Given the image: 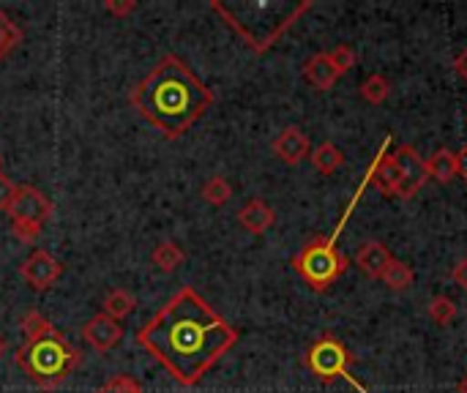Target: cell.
Masks as SVG:
<instances>
[{
  "label": "cell",
  "instance_id": "cell-1",
  "mask_svg": "<svg viewBox=\"0 0 467 393\" xmlns=\"http://www.w3.org/2000/svg\"><path fill=\"white\" fill-rule=\"evenodd\" d=\"M235 342L238 331L194 287H181L137 331V345L181 386H197Z\"/></svg>",
  "mask_w": 467,
  "mask_h": 393
},
{
  "label": "cell",
  "instance_id": "cell-2",
  "mask_svg": "<svg viewBox=\"0 0 467 393\" xmlns=\"http://www.w3.org/2000/svg\"><path fill=\"white\" fill-rule=\"evenodd\" d=\"M137 112L167 140L186 134L211 107V88L178 55H164L129 93Z\"/></svg>",
  "mask_w": 467,
  "mask_h": 393
},
{
  "label": "cell",
  "instance_id": "cell-3",
  "mask_svg": "<svg viewBox=\"0 0 467 393\" xmlns=\"http://www.w3.org/2000/svg\"><path fill=\"white\" fill-rule=\"evenodd\" d=\"M315 3L298 0V3H219L211 0V11H216L244 41L252 52L263 55L268 52Z\"/></svg>",
  "mask_w": 467,
  "mask_h": 393
},
{
  "label": "cell",
  "instance_id": "cell-4",
  "mask_svg": "<svg viewBox=\"0 0 467 393\" xmlns=\"http://www.w3.org/2000/svg\"><path fill=\"white\" fill-rule=\"evenodd\" d=\"M14 361L30 383H36L44 391H52L77 372L82 356L60 331H55L36 342H25L16 350Z\"/></svg>",
  "mask_w": 467,
  "mask_h": 393
},
{
  "label": "cell",
  "instance_id": "cell-5",
  "mask_svg": "<svg viewBox=\"0 0 467 393\" xmlns=\"http://www.w3.org/2000/svg\"><path fill=\"white\" fill-rule=\"evenodd\" d=\"M367 183H369V181H364V183L358 186V191H356L353 202L348 205V211H345V216H342L337 233H334L331 238H312V241L293 257L296 274H298L312 290H317V293H326V290L350 268V260L337 249V235L342 233L345 222L350 219V213H353V208H356V200L361 197V191L367 189Z\"/></svg>",
  "mask_w": 467,
  "mask_h": 393
},
{
  "label": "cell",
  "instance_id": "cell-6",
  "mask_svg": "<svg viewBox=\"0 0 467 393\" xmlns=\"http://www.w3.org/2000/svg\"><path fill=\"white\" fill-rule=\"evenodd\" d=\"M306 369L323 380V383H334V380H348L356 391L367 393V388L353 377V353L334 336V334H323L304 356Z\"/></svg>",
  "mask_w": 467,
  "mask_h": 393
},
{
  "label": "cell",
  "instance_id": "cell-7",
  "mask_svg": "<svg viewBox=\"0 0 467 393\" xmlns=\"http://www.w3.org/2000/svg\"><path fill=\"white\" fill-rule=\"evenodd\" d=\"M5 213L11 216V233L22 243H33L41 235V230L52 213V202L36 186H16L14 200Z\"/></svg>",
  "mask_w": 467,
  "mask_h": 393
},
{
  "label": "cell",
  "instance_id": "cell-8",
  "mask_svg": "<svg viewBox=\"0 0 467 393\" xmlns=\"http://www.w3.org/2000/svg\"><path fill=\"white\" fill-rule=\"evenodd\" d=\"M394 164H397V170H400V178H402V183H400V200H410V197H416L424 186H427V181H430V170H427V161L421 159V153L413 148V145H400L394 153Z\"/></svg>",
  "mask_w": 467,
  "mask_h": 393
},
{
  "label": "cell",
  "instance_id": "cell-9",
  "mask_svg": "<svg viewBox=\"0 0 467 393\" xmlns=\"http://www.w3.org/2000/svg\"><path fill=\"white\" fill-rule=\"evenodd\" d=\"M60 274H63V265H60L49 252H44V249H36V252L19 265V276H22L36 293L49 290V287L60 279Z\"/></svg>",
  "mask_w": 467,
  "mask_h": 393
},
{
  "label": "cell",
  "instance_id": "cell-10",
  "mask_svg": "<svg viewBox=\"0 0 467 393\" xmlns=\"http://www.w3.org/2000/svg\"><path fill=\"white\" fill-rule=\"evenodd\" d=\"M82 339L88 347H93L96 353H109L120 339H123V326L112 317H107L104 312L90 317L85 326H82Z\"/></svg>",
  "mask_w": 467,
  "mask_h": 393
},
{
  "label": "cell",
  "instance_id": "cell-11",
  "mask_svg": "<svg viewBox=\"0 0 467 393\" xmlns=\"http://www.w3.org/2000/svg\"><path fill=\"white\" fill-rule=\"evenodd\" d=\"M271 150L276 153V159H282L285 164L296 167L301 164L309 153H312V145H309V137L304 129L298 126H287L276 134V140L271 142Z\"/></svg>",
  "mask_w": 467,
  "mask_h": 393
},
{
  "label": "cell",
  "instance_id": "cell-12",
  "mask_svg": "<svg viewBox=\"0 0 467 393\" xmlns=\"http://www.w3.org/2000/svg\"><path fill=\"white\" fill-rule=\"evenodd\" d=\"M389 142H391V140H386L383 148H380V153L375 156V161H372V167H369V172H367V181H369L380 194L397 197V194H400L402 178H400V170H397V164H394V156L386 150Z\"/></svg>",
  "mask_w": 467,
  "mask_h": 393
},
{
  "label": "cell",
  "instance_id": "cell-13",
  "mask_svg": "<svg viewBox=\"0 0 467 393\" xmlns=\"http://www.w3.org/2000/svg\"><path fill=\"white\" fill-rule=\"evenodd\" d=\"M391 252H389V246L383 243V241H367L358 252H356V257H353V263H356V268L364 274V276H369V279H383V274H386V268L391 265Z\"/></svg>",
  "mask_w": 467,
  "mask_h": 393
},
{
  "label": "cell",
  "instance_id": "cell-14",
  "mask_svg": "<svg viewBox=\"0 0 467 393\" xmlns=\"http://www.w3.org/2000/svg\"><path fill=\"white\" fill-rule=\"evenodd\" d=\"M238 224H241L246 233H252V235H263V233H268V230L276 224V211H274L265 200L252 197V200L238 211Z\"/></svg>",
  "mask_w": 467,
  "mask_h": 393
},
{
  "label": "cell",
  "instance_id": "cell-15",
  "mask_svg": "<svg viewBox=\"0 0 467 393\" xmlns=\"http://www.w3.org/2000/svg\"><path fill=\"white\" fill-rule=\"evenodd\" d=\"M304 77L315 90H331L339 79V71L334 68L328 52H317L304 63Z\"/></svg>",
  "mask_w": 467,
  "mask_h": 393
},
{
  "label": "cell",
  "instance_id": "cell-16",
  "mask_svg": "<svg viewBox=\"0 0 467 393\" xmlns=\"http://www.w3.org/2000/svg\"><path fill=\"white\" fill-rule=\"evenodd\" d=\"M427 170H430V178L449 186L454 178H457V153L449 150V148H438L430 159H427Z\"/></svg>",
  "mask_w": 467,
  "mask_h": 393
},
{
  "label": "cell",
  "instance_id": "cell-17",
  "mask_svg": "<svg viewBox=\"0 0 467 393\" xmlns=\"http://www.w3.org/2000/svg\"><path fill=\"white\" fill-rule=\"evenodd\" d=\"M312 167L320 172V175H334L342 164H345V153L334 145V142H320L312 153Z\"/></svg>",
  "mask_w": 467,
  "mask_h": 393
},
{
  "label": "cell",
  "instance_id": "cell-18",
  "mask_svg": "<svg viewBox=\"0 0 467 393\" xmlns=\"http://www.w3.org/2000/svg\"><path fill=\"white\" fill-rule=\"evenodd\" d=\"M183 260H186V254H183V249H181L175 241H161V243L150 252V263H153L159 271H164V274L178 271V268L183 265Z\"/></svg>",
  "mask_w": 467,
  "mask_h": 393
},
{
  "label": "cell",
  "instance_id": "cell-19",
  "mask_svg": "<svg viewBox=\"0 0 467 393\" xmlns=\"http://www.w3.org/2000/svg\"><path fill=\"white\" fill-rule=\"evenodd\" d=\"M134 309H137V298L129 290H123V287H115V290H109L104 295V315L112 317V320H118V323L123 317H129Z\"/></svg>",
  "mask_w": 467,
  "mask_h": 393
},
{
  "label": "cell",
  "instance_id": "cell-20",
  "mask_svg": "<svg viewBox=\"0 0 467 393\" xmlns=\"http://www.w3.org/2000/svg\"><path fill=\"white\" fill-rule=\"evenodd\" d=\"M383 284H386L389 290H394V293H405V290H410V287L416 284V274H413V268H410L408 263L391 260V265H389L386 274H383Z\"/></svg>",
  "mask_w": 467,
  "mask_h": 393
},
{
  "label": "cell",
  "instance_id": "cell-21",
  "mask_svg": "<svg viewBox=\"0 0 467 393\" xmlns=\"http://www.w3.org/2000/svg\"><path fill=\"white\" fill-rule=\"evenodd\" d=\"M200 197H202L208 205L222 208V205H227V202H230V197H233V186H230V181H227L224 175H211V178L202 183Z\"/></svg>",
  "mask_w": 467,
  "mask_h": 393
},
{
  "label": "cell",
  "instance_id": "cell-22",
  "mask_svg": "<svg viewBox=\"0 0 467 393\" xmlns=\"http://www.w3.org/2000/svg\"><path fill=\"white\" fill-rule=\"evenodd\" d=\"M389 96H391V82H389V77H383V74H369L367 79H364V85H361V98L367 101V104H383V101H389Z\"/></svg>",
  "mask_w": 467,
  "mask_h": 393
},
{
  "label": "cell",
  "instance_id": "cell-23",
  "mask_svg": "<svg viewBox=\"0 0 467 393\" xmlns=\"http://www.w3.org/2000/svg\"><path fill=\"white\" fill-rule=\"evenodd\" d=\"M19 331H22L25 342H36V339H41V336L55 334L57 328H55L41 312H27V315L22 317V323H19Z\"/></svg>",
  "mask_w": 467,
  "mask_h": 393
},
{
  "label": "cell",
  "instance_id": "cell-24",
  "mask_svg": "<svg viewBox=\"0 0 467 393\" xmlns=\"http://www.w3.org/2000/svg\"><path fill=\"white\" fill-rule=\"evenodd\" d=\"M22 44V27L0 8V60Z\"/></svg>",
  "mask_w": 467,
  "mask_h": 393
},
{
  "label": "cell",
  "instance_id": "cell-25",
  "mask_svg": "<svg viewBox=\"0 0 467 393\" xmlns=\"http://www.w3.org/2000/svg\"><path fill=\"white\" fill-rule=\"evenodd\" d=\"M427 315H430L432 323L449 326V323L457 320V304H454L449 295H435V298L430 301V306H427Z\"/></svg>",
  "mask_w": 467,
  "mask_h": 393
},
{
  "label": "cell",
  "instance_id": "cell-26",
  "mask_svg": "<svg viewBox=\"0 0 467 393\" xmlns=\"http://www.w3.org/2000/svg\"><path fill=\"white\" fill-rule=\"evenodd\" d=\"M328 57H331L334 68L339 71V77H342V74H348V71H353V68H356V60H358V55H356V49H353L350 44H339V47H334V49L328 52Z\"/></svg>",
  "mask_w": 467,
  "mask_h": 393
},
{
  "label": "cell",
  "instance_id": "cell-27",
  "mask_svg": "<svg viewBox=\"0 0 467 393\" xmlns=\"http://www.w3.org/2000/svg\"><path fill=\"white\" fill-rule=\"evenodd\" d=\"M96 393H142V386L131 375H115V377H109Z\"/></svg>",
  "mask_w": 467,
  "mask_h": 393
},
{
  "label": "cell",
  "instance_id": "cell-28",
  "mask_svg": "<svg viewBox=\"0 0 467 393\" xmlns=\"http://www.w3.org/2000/svg\"><path fill=\"white\" fill-rule=\"evenodd\" d=\"M134 8H137L134 0H107V3H104V11L112 14V16H129Z\"/></svg>",
  "mask_w": 467,
  "mask_h": 393
},
{
  "label": "cell",
  "instance_id": "cell-29",
  "mask_svg": "<svg viewBox=\"0 0 467 393\" xmlns=\"http://www.w3.org/2000/svg\"><path fill=\"white\" fill-rule=\"evenodd\" d=\"M14 191H16V183L0 172V211H8L11 200H14Z\"/></svg>",
  "mask_w": 467,
  "mask_h": 393
},
{
  "label": "cell",
  "instance_id": "cell-30",
  "mask_svg": "<svg viewBox=\"0 0 467 393\" xmlns=\"http://www.w3.org/2000/svg\"><path fill=\"white\" fill-rule=\"evenodd\" d=\"M451 279H454V284H460L462 290L467 293V254L454 265V271H451Z\"/></svg>",
  "mask_w": 467,
  "mask_h": 393
},
{
  "label": "cell",
  "instance_id": "cell-31",
  "mask_svg": "<svg viewBox=\"0 0 467 393\" xmlns=\"http://www.w3.org/2000/svg\"><path fill=\"white\" fill-rule=\"evenodd\" d=\"M454 74H457L460 79H465L467 82V47L465 49H460V52L454 55Z\"/></svg>",
  "mask_w": 467,
  "mask_h": 393
},
{
  "label": "cell",
  "instance_id": "cell-32",
  "mask_svg": "<svg viewBox=\"0 0 467 393\" xmlns=\"http://www.w3.org/2000/svg\"><path fill=\"white\" fill-rule=\"evenodd\" d=\"M457 178H462L467 183V142L460 148V153H457Z\"/></svg>",
  "mask_w": 467,
  "mask_h": 393
},
{
  "label": "cell",
  "instance_id": "cell-33",
  "mask_svg": "<svg viewBox=\"0 0 467 393\" xmlns=\"http://www.w3.org/2000/svg\"><path fill=\"white\" fill-rule=\"evenodd\" d=\"M457 393H467V372H465V377L460 380V386H457Z\"/></svg>",
  "mask_w": 467,
  "mask_h": 393
},
{
  "label": "cell",
  "instance_id": "cell-34",
  "mask_svg": "<svg viewBox=\"0 0 467 393\" xmlns=\"http://www.w3.org/2000/svg\"><path fill=\"white\" fill-rule=\"evenodd\" d=\"M8 350V342H5V336L0 334V358H3V353Z\"/></svg>",
  "mask_w": 467,
  "mask_h": 393
},
{
  "label": "cell",
  "instance_id": "cell-35",
  "mask_svg": "<svg viewBox=\"0 0 467 393\" xmlns=\"http://www.w3.org/2000/svg\"><path fill=\"white\" fill-rule=\"evenodd\" d=\"M0 167H3V159H0Z\"/></svg>",
  "mask_w": 467,
  "mask_h": 393
}]
</instances>
